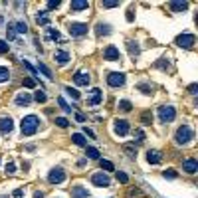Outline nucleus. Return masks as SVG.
Returning <instances> with one entry per match:
<instances>
[{"instance_id": "f257e3e1", "label": "nucleus", "mask_w": 198, "mask_h": 198, "mask_svg": "<svg viewBox=\"0 0 198 198\" xmlns=\"http://www.w3.org/2000/svg\"><path fill=\"white\" fill-rule=\"evenodd\" d=\"M38 127H40V119L38 115H26L22 121H20V129H22V135L26 137H32L38 133Z\"/></svg>"}, {"instance_id": "f03ea898", "label": "nucleus", "mask_w": 198, "mask_h": 198, "mask_svg": "<svg viewBox=\"0 0 198 198\" xmlns=\"http://www.w3.org/2000/svg\"><path fill=\"white\" fill-rule=\"evenodd\" d=\"M192 139H194V131H192L190 125H180L174 133V143L176 145H188Z\"/></svg>"}, {"instance_id": "7ed1b4c3", "label": "nucleus", "mask_w": 198, "mask_h": 198, "mask_svg": "<svg viewBox=\"0 0 198 198\" xmlns=\"http://www.w3.org/2000/svg\"><path fill=\"white\" fill-rule=\"evenodd\" d=\"M159 119H160V123H173L176 119V109L173 105H160L159 107Z\"/></svg>"}, {"instance_id": "20e7f679", "label": "nucleus", "mask_w": 198, "mask_h": 198, "mask_svg": "<svg viewBox=\"0 0 198 198\" xmlns=\"http://www.w3.org/2000/svg\"><path fill=\"white\" fill-rule=\"evenodd\" d=\"M125 73L123 71H111V73H107V85L109 87H123L125 85Z\"/></svg>"}, {"instance_id": "39448f33", "label": "nucleus", "mask_w": 198, "mask_h": 198, "mask_svg": "<svg viewBox=\"0 0 198 198\" xmlns=\"http://www.w3.org/2000/svg\"><path fill=\"white\" fill-rule=\"evenodd\" d=\"M67 30H69V36H73V38H81V36H85L89 32V26L85 22H71Z\"/></svg>"}, {"instance_id": "423d86ee", "label": "nucleus", "mask_w": 198, "mask_h": 198, "mask_svg": "<svg viewBox=\"0 0 198 198\" xmlns=\"http://www.w3.org/2000/svg\"><path fill=\"white\" fill-rule=\"evenodd\" d=\"M174 44L178 48H186V50H190V48L196 44V36L194 34H180V36H176Z\"/></svg>"}, {"instance_id": "0eeeda50", "label": "nucleus", "mask_w": 198, "mask_h": 198, "mask_svg": "<svg viewBox=\"0 0 198 198\" xmlns=\"http://www.w3.org/2000/svg\"><path fill=\"white\" fill-rule=\"evenodd\" d=\"M129 131H131V125L127 119H115L113 121V133L115 135L125 137V135H129Z\"/></svg>"}, {"instance_id": "6e6552de", "label": "nucleus", "mask_w": 198, "mask_h": 198, "mask_svg": "<svg viewBox=\"0 0 198 198\" xmlns=\"http://www.w3.org/2000/svg\"><path fill=\"white\" fill-rule=\"evenodd\" d=\"M48 180H50V184H62L63 180H66V170L62 167H56L50 170V174H48Z\"/></svg>"}, {"instance_id": "1a4fd4ad", "label": "nucleus", "mask_w": 198, "mask_h": 198, "mask_svg": "<svg viewBox=\"0 0 198 198\" xmlns=\"http://www.w3.org/2000/svg\"><path fill=\"white\" fill-rule=\"evenodd\" d=\"M91 182H93V186H97V188H107V186L111 184V178L105 173H95L91 176Z\"/></svg>"}, {"instance_id": "9d476101", "label": "nucleus", "mask_w": 198, "mask_h": 198, "mask_svg": "<svg viewBox=\"0 0 198 198\" xmlns=\"http://www.w3.org/2000/svg\"><path fill=\"white\" fill-rule=\"evenodd\" d=\"M103 60H107V62H119V60H121V52H119V48H115V46H107L105 50H103Z\"/></svg>"}, {"instance_id": "9b49d317", "label": "nucleus", "mask_w": 198, "mask_h": 198, "mask_svg": "<svg viewBox=\"0 0 198 198\" xmlns=\"http://www.w3.org/2000/svg\"><path fill=\"white\" fill-rule=\"evenodd\" d=\"M14 129L12 117H0V135H10Z\"/></svg>"}, {"instance_id": "f8f14e48", "label": "nucleus", "mask_w": 198, "mask_h": 198, "mask_svg": "<svg viewBox=\"0 0 198 198\" xmlns=\"http://www.w3.org/2000/svg\"><path fill=\"white\" fill-rule=\"evenodd\" d=\"M73 81H76V85L87 87L89 81H91V76H89L87 71H76V76H73Z\"/></svg>"}, {"instance_id": "ddd939ff", "label": "nucleus", "mask_w": 198, "mask_h": 198, "mask_svg": "<svg viewBox=\"0 0 198 198\" xmlns=\"http://www.w3.org/2000/svg\"><path fill=\"white\" fill-rule=\"evenodd\" d=\"M89 93H91V97H89L87 105H91V107H97V105L101 103V101H103V91H101L99 87H93Z\"/></svg>"}, {"instance_id": "4468645a", "label": "nucleus", "mask_w": 198, "mask_h": 198, "mask_svg": "<svg viewBox=\"0 0 198 198\" xmlns=\"http://www.w3.org/2000/svg\"><path fill=\"white\" fill-rule=\"evenodd\" d=\"M30 103H32V95L26 93V91L18 93V95H16V99H14V105L16 107H28Z\"/></svg>"}, {"instance_id": "2eb2a0df", "label": "nucleus", "mask_w": 198, "mask_h": 198, "mask_svg": "<svg viewBox=\"0 0 198 198\" xmlns=\"http://www.w3.org/2000/svg\"><path fill=\"white\" fill-rule=\"evenodd\" d=\"M182 170H184L186 174L198 173V160H196V159H186L184 163H182Z\"/></svg>"}, {"instance_id": "dca6fc26", "label": "nucleus", "mask_w": 198, "mask_h": 198, "mask_svg": "<svg viewBox=\"0 0 198 198\" xmlns=\"http://www.w3.org/2000/svg\"><path fill=\"white\" fill-rule=\"evenodd\" d=\"M71 198H91V196H89V190L85 188V186L76 184L71 188Z\"/></svg>"}, {"instance_id": "f3484780", "label": "nucleus", "mask_w": 198, "mask_h": 198, "mask_svg": "<svg viewBox=\"0 0 198 198\" xmlns=\"http://www.w3.org/2000/svg\"><path fill=\"white\" fill-rule=\"evenodd\" d=\"M53 62L60 63V66H66V63L69 62V53L66 50H56L53 52Z\"/></svg>"}, {"instance_id": "a211bd4d", "label": "nucleus", "mask_w": 198, "mask_h": 198, "mask_svg": "<svg viewBox=\"0 0 198 198\" xmlns=\"http://www.w3.org/2000/svg\"><path fill=\"white\" fill-rule=\"evenodd\" d=\"M69 8H71V12H83V10L89 8V2H85V0H71Z\"/></svg>"}, {"instance_id": "6ab92c4d", "label": "nucleus", "mask_w": 198, "mask_h": 198, "mask_svg": "<svg viewBox=\"0 0 198 198\" xmlns=\"http://www.w3.org/2000/svg\"><path fill=\"white\" fill-rule=\"evenodd\" d=\"M127 50H129L131 58H137L139 53H141V46H139V42H135V40H129V42H127Z\"/></svg>"}, {"instance_id": "aec40b11", "label": "nucleus", "mask_w": 198, "mask_h": 198, "mask_svg": "<svg viewBox=\"0 0 198 198\" xmlns=\"http://www.w3.org/2000/svg\"><path fill=\"white\" fill-rule=\"evenodd\" d=\"M160 159H163V157H160L159 151H154V149H153V151H147V163L149 164H159Z\"/></svg>"}, {"instance_id": "412c9836", "label": "nucleus", "mask_w": 198, "mask_h": 198, "mask_svg": "<svg viewBox=\"0 0 198 198\" xmlns=\"http://www.w3.org/2000/svg\"><path fill=\"white\" fill-rule=\"evenodd\" d=\"M95 32H97V36H109L111 32V26L109 24H105V22H99L97 26H95Z\"/></svg>"}, {"instance_id": "4be33fe9", "label": "nucleus", "mask_w": 198, "mask_h": 198, "mask_svg": "<svg viewBox=\"0 0 198 198\" xmlns=\"http://www.w3.org/2000/svg\"><path fill=\"white\" fill-rule=\"evenodd\" d=\"M71 141H73V145H77V147H87V139H85L83 133H73Z\"/></svg>"}, {"instance_id": "5701e85b", "label": "nucleus", "mask_w": 198, "mask_h": 198, "mask_svg": "<svg viewBox=\"0 0 198 198\" xmlns=\"http://www.w3.org/2000/svg\"><path fill=\"white\" fill-rule=\"evenodd\" d=\"M36 24H40V26H50V18H48V12H46V10H42V12L36 14Z\"/></svg>"}, {"instance_id": "b1692460", "label": "nucleus", "mask_w": 198, "mask_h": 198, "mask_svg": "<svg viewBox=\"0 0 198 198\" xmlns=\"http://www.w3.org/2000/svg\"><path fill=\"white\" fill-rule=\"evenodd\" d=\"M168 6H170L173 12H184V10L188 8V2H170Z\"/></svg>"}, {"instance_id": "393cba45", "label": "nucleus", "mask_w": 198, "mask_h": 198, "mask_svg": "<svg viewBox=\"0 0 198 198\" xmlns=\"http://www.w3.org/2000/svg\"><path fill=\"white\" fill-rule=\"evenodd\" d=\"M38 69H40L42 73H44V76H46L48 79H50V81H52V79H53V76H52V69L48 67V66H46L44 62H38Z\"/></svg>"}, {"instance_id": "a878e982", "label": "nucleus", "mask_w": 198, "mask_h": 198, "mask_svg": "<svg viewBox=\"0 0 198 198\" xmlns=\"http://www.w3.org/2000/svg\"><path fill=\"white\" fill-rule=\"evenodd\" d=\"M133 109V103L129 99H121L119 101V111H123V113H129V111Z\"/></svg>"}, {"instance_id": "bb28decb", "label": "nucleus", "mask_w": 198, "mask_h": 198, "mask_svg": "<svg viewBox=\"0 0 198 198\" xmlns=\"http://www.w3.org/2000/svg\"><path fill=\"white\" fill-rule=\"evenodd\" d=\"M4 81H10V69L0 66V83H4Z\"/></svg>"}, {"instance_id": "cd10ccee", "label": "nucleus", "mask_w": 198, "mask_h": 198, "mask_svg": "<svg viewBox=\"0 0 198 198\" xmlns=\"http://www.w3.org/2000/svg\"><path fill=\"white\" fill-rule=\"evenodd\" d=\"M14 30H16V34H26L28 32V26H26V22H14Z\"/></svg>"}, {"instance_id": "c85d7f7f", "label": "nucleus", "mask_w": 198, "mask_h": 198, "mask_svg": "<svg viewBox=\"0 0 198 198\" xmlns=\"http://www.w3.org/2000/svg\"><path fill=\"white\" fill-rule=\"evenodd\" d=\"M85 157L87 159H99V151L95 147H85Z\"/></svg>"}, {"instance_id": "c756f323", "label": "nucleus", "mask_w": 198, "mask_h": 198, "mask_svg": "<svg viewBox=\"0 0 198 198\" xmlns=\"http://www.w3.org/2000/svg\"><path fill=\"white\" fill-rule=\"evenodd\" d=\"M123 149H125V153L129 154V157H133V159L137 157V147H135V143H127Z\"/></svg>"}, {"instance_id": "7c9ffc66", "label": "nucleus", "mask_w": 198, "mask_h": 198, "mask_svg": "<svg viewBox=\"0 0 198 198\" xmlns=\"http://www.w3.org/2000/svg\"><path fill=\"white\" fill-rule=\"evenodd\" d=\"M154 67H159V69H164V71H168L170 69V62L168 60H164V58H160V60L154 63Z\"/></svg>"}, {"instance_id": "2f4dec72", "label": "nucleus", "mask_w": 198, "mask_h": 198, "mask_svg": "<svg viewBox=\"0 0 198 198\" xmlns=\"http://www.w3.org/2000/svg\"><path fill=\"white\" fill-rule=\"evenodd\" d=\"M137 89H139V91H143L145 95H151L153 93V85H149V83H139Z\"/></svg>"}, {"instance_id": "473e14b6", "label": "nucleus", "mask_w": 198, "mask_h": 198, "mask_svg": "<svg viewBox=\"0 0 198 198\" xmlns=\"http://www.w3.org/2000/svg\"><path fill=\"white\" fill-rule=\"evenodd\" d=\"M141 123H143V125H151V123H153V115H151V111H145V113H143L141 115Z\"/></svg>"}, {"instance_id": "72a5a7b5", "label": "nucleus", "mask_w": 198, "mask_h": 198, "mask_svg": "<svg viewBox=\"0 0 198 198\" xmlns=\"http://www.w3.org/2000/svg\"><path fill=\"white\" fill-rule=\"evenodd\" d=\"M34 99L38 101V103H46V101H48V95L44 93V89H40V91L34 93Z\"/></svg>"}, {"instance_id": "f704fd0d", "label": "nucleus", "mask_w": 198, "mask_h": 198, "mask_svg": "<svg viewBox=\"0 0 198 198\" xmlns=\"http://www.w3.org/2000/svg\"><path fill=\"white\" fill-rule=\"evenodd\" d=\"M63 91H66V93H67L71 99H76V101H77L79 97H81V95H79V91H77V89H73V87H66Z\"/></svg>"}, {"instance_id": "c9c22d12", "label": "nucleus", "mask_w": 198, "mask_h": 198, "mask_svg": "<svg viewBox=\"0 0 198 198\" xmlns=\"http://www.w3.org/2000/svg\"><path fill=\"white\" fill-rule=\"evenodd\" d=\"M117 180H119L121 184H127V182H129V174L123 173V170H117Z\"/></svg>"}, {"instance_id": "e433bc0d", "label": "nucleus", "mask_w": 198, "mask_h": 198, "mask_svg": "<svg viewBox=\"0 0 198 198\" xmlns=\"http://www.w3.org/2000/svg\"><path fill=\"white\" fill-rule=\"evenodd\" d=\"M48 32V40H60V32L53 30V28H46Z\"/></svg>"}, {"instance_id": "4c0bfd02", "label": "nucleus", "mask_w": 198, "mask_h": 198, "mask_svg": "<svg viewBox=\"0 0 198 198\" xmlns=\"http://www.w3.org/2000/svg\"><path fill=\"white\" fill-rule=\"evenodd\" d=\"M6 36H8V40H14V38H16V30H14V22H10V24H8V28H6Z\"/></svg>"}, {"instance_id": "58836bf2", "label": "nucleus", "mask_w": 198, "mask_h": 198, "mask_svg": "<svg viewBox=\"0 0 198 198\" xmlns=\"http://www.w3.org/2000/svg\"><path fill=\"white\" fill-rule=\"evenodd\" d=\"M99 164H101V168H103V170H115V167H113V163H111V160H103V159H101Z\"/></svg>"}, {"instance_id": "ea45409f", "label": "nucleus", "mask_w": 198, "mask_h": 198, "mask_svg": "<svg viewBox=\"0 0 198 198\" xmlns=\"http://www.w3.org/2000/svg\"><path fill=\"white\" fill-rule=\"evenodd\" d=\"M56 125H58V127H62V129H66V127L69 125V121L66 119V117H56Z\"/></svg>"}, {"instance_id": "a19ab883", "label": "nucleus", "mask_w": 198, "mask_h": 198, "mask_svg": "<svg viewBox=\"0 0 198 198\" xmlns=\"http://www.w3.org/2000/svg\"><path fill=\"white\" fill-rule=\"evenodd\" d=\"M163 176H164V178H176V176H178V173H176L174 168H167V170L163 173Z\"/></svg>"}, {"instance_id": "79ce46f5", "label": "nucleus", "mask_w": 198, "mask_h": 198, "mask_svg": "<svg viewBox=\"0 0 198 198\" xmlns=\"http://www.w3.org/2000/svg\"><path fill=\"white\" fill-rule=\"evenodd\" d=\"M24 87H36V79L34 77H24Z\"/></svg>"}, {"instance_id": "37998d69", "label": "nucleus", "mask_w": 198, "mask_h": 198, "mask_svg": "<svg viewBox=\"0 0 198 198\" xmlns=\"http://www.w3.org/2000/svg\"><path fill=\"white\" fill-rule=\"evenodd\" d=\"M58 103H60V107H62L63 111H66V113H71V107H69V105H67V103H66V101H63L62 97L58 99Z\"/></svg>"}, {"instance_id": "c03bdc74", "label": "nucleus", "mask_w": 198, "mask_h": 198, "mask_svg": "<svg viewBox=\"0 0 198 198\" xmlns=\"http://www.w3.org/2000/svg\"><path fill=\"white\" fill-rule=\"evenodd\" d=\"M22 63H24V67H26V69H28V71L32 73V76H36V73H38V71H36V67H34V66H32V63H28V62H26V60H22Z\"/></svg>"}, {"instance_id": "a18cd8bd", "label": "nucleus", "mask_w": 198, "mask_h": 198, "mask_svg": "<svg viewBox=\"0 0 198 198\" xmlns=\"http://www.w3.org/2000/svg\"><path fill=\"white\" fill-rule=\"evenodd\" d=\"M8 50H10L8 42H6V40H0V53H6Z\"/></svg>"}, {"instance_id": "49530a36", "label": "nucleus", "mask_w": 198, "mask_h": 198, "mask_svg": "<svg viewBox=\"0 0 198 198\" xmlns=\"http://www.w3.org/2000/svg\"><path fill=\"white\" fill-rule=\"evenodd\" d=\"M60 0H50V2H48V10H53V8H58V6H60Z\"/></svg>"}, {"instance_id": "de8ad7c7", "label": "nucleus", "mask_w": 198, "mask_h": 198, "mask_svg": "<svg viewBox=\"0 0 198 198\" xmlns=\"http://www.w3.org/2000/svg\"><path fill=\"white\" fill-rule=\"evenodd\" d=\"M6 173L8 174H14L16 173V164L14 163H6Z\"/></svg>"}, {"instance_id": "09e8293b", "label": "nucleus", "mask_w": 198, "mask_h": 198, "mask_svg": "<svg viewBox=\"0 0 198 198\" xmlns=\"http://www.w3.org/2000/svg\"><path fill=\"white\" fill-rule=\"evenodd\" d=\"M12 198H24V190H22V188H16V190L12 192Z\"/></svg>"}, {"instance_id": "8fccbe9b", "label": "nucleus", "mask_w": 198, "mask_h": 198, "mask_svg": "<svg viewBox=\"0 0 198 198\" xmlns=\"http://www.w3.org/2000/svg\"><path fill=\"white\" fill-rule=\"evenodd\" d=\"M143 141H145V133L139 129V131H137V143H143Z\"/></svg>"}, {"instance_id": "3c124183", "label": "nucleus", "mask_w": 198, "mask_h": 198, "mask_svg": "<svg viewBox=\"0 0 198 198\" xmlns=\"http://www.w3.org/2000/svg\"><path fill=\"white\" fill-rule=\"evenodd\" d=\"M119 2H103V8H117Z\"/></svg>"}, {"instance_id": "603ef678", "label": "nucleus", "mask_w": 198, "mask_h": 198, "mask_svg": "<svg viewBox=\"0 0 198 198\" xmlns=\"http://www.w3.org/2000/svg\"><path fill=\"white\" fill-rule=\"evenodd\" d=\"M196 89H198V85H196V83H190V85H188V93L196 95Z\"/></svg>"}, {"instance_id": "864d4df0", "label": "nucleus", "mask_w": 198, "mask_h": 198, "mask_svg": "<svg viewBox=\"0 0 198 198\" xmlns=\"http://www.w3.org/2000/svg\"><path fill=\"white\" fill-rule=\"evenodd\" d=\"M83 135H87V137H91V139H95V133H93L91 129H87V127H85V129H83Z\"/></svg>"}, {"instance_id": "5fc2aeb1", "label": "nucleus", "mask_w": 198, "mask_h": 198, "mask_svg": "<svg viewBox=\"0 0 198 198\" xmlns=\"http://www.w3.org/2000/svg\"><path fill=\"white\" fill-rule=\"evenodd\" d=\"M127 22H133V20H135V14H133V10H129V12H127Z\"/></svg>"}, {"instance_id": "6e6d98bb", "label": "nucleus", "mask_w": 198, "mask_h": 198, "mask_svg": "<svg viewBox=\"0 0 198 198\" xmlns=\"http://www.w3.org/2000/svg\"><path fill=\"white\" fill-rule=\"evenodd\" d=\"M76 121H77V123H85V117H83L81 113H76Z\"/></svg>"}, {"instance_id": "4d7b16f0", "label": "nucleus", "mask_w": 198, "mask_h": 198, "mask_svg": "<svg viewBox=\"0 0 198 198\" xmlns=\"http://www.w3.org/2000/svg\"><path fill=\"white\" fill-rule=\"evenodd\" d=\"M85 163H87V159H79L77 160V167H85Z\"/></svg>"}, {"instance_id": "13d9d810", "label": "nucleus", "mask_w": 198, "mask_h": 198, "mask_svg": "<svg viewBox=\"0 0 198 198\" xmlns=\"http://www.w3.org/2000/svg\"><path fill=\"white\" fill-rule=\"evenodd\" d=\"M26 151H28V153H34L36 147H34V145H26Z\"/></svg>"}, {"instance_id": "bf43d9fd", "label": "nucleus", "mask_w": 198, "mask_h": 198, "mask_svg": "<svg viewBox=\"0 0 198 198\" xmlns=\"http://www.w3.org/2000/svg\"><path fill=\"white\" fill-rule=\"evenodd\" d=\"M34 198H44V194L42 192H34Z\"/></svg>"}, {"instance_id": "052dcab7", "label": "nucleus", "mask_w": 198, "mask_h": 198, "mask_svg": "<svg viewBox=\"0 0 198 198\" xmlns=\"http://www.w3.org/2000/svg\"><path fill=\"white\" fill-rule=\"evenodd\" d=\"M4 24V18H2V16H0V26H2Z\"/></svg>"}, {"instance_id": "680f3d73", "label": "nucleus", "mask_w": 198, "mask_h": 198, "mask_svg": "<svg viewBox=\"0 0 198 198\" xmlns=\"http://www.w3.org/2000/svg\"><path fill=\"white\" fill-rule=\"evenodd\" d=\"M0 198H8V196H0Z\"/></svg>"}]
</instances>
